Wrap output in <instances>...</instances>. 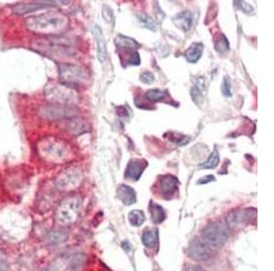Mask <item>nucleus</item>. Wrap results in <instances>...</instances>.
I'll use <instances>...</instances> for the list:
<instances>
[{
	"instance_id": "nucleus-1",
	"label": "nucleus",
	"mask_w": 274,
	"mask_h": 271,
	"mask_svg": "<svg viewBox=\"0 0 274 271\" xmlns=\"http://www.w3.org/2000/svg\"><path fill=\"white\" fill-rule=\"evenodd\" d=\"M29 31L40 35H59L68 27V18L60 11H48L28 17L25 21Z\"/></svg>"
},
{
	"instance_id": "nucleus-2",
	"label": "nucleus",
	"mask_w": 274,
	"mask_h": 271,
	"mask_svg": "<svg viewBox=\"0 0 274 271\" xmlns=\"http://www.w3.org/2000/svg\"><path fill=\"white\" fill-rule=\"evenodd\" d=\"M31 47L42 54L51 58H70L75 56V49L71 41L63 37H50L32 41Z\"/></svg>"
},
{
	"instance_id": "nucleus-3",
	"label": "nucleus",
	"mask_w": 274,
	"mask_h": 271,
	"mask_svg": "<svg viewBox=\"0 0 274 271\" xmlns=\"http://www.w3.org/2000/svg\"><path fill=\"white\" fill-rule=\"evenodd\" d=\"M82 200L77 195L65 197L59 203L55 212V220L62 226L74 224L82 212Z\"/></svg>"
},
{
	"instance_id": "nucleus-4",
	"label": "nucleus",
	"mask_w": 274,
	"mask_h": 271,
	"mask_svg": "<svg viewBox=\"0 0 274 271\" xmlns=\"http://www.w3.org/2000/svg\"><path fill=\"white\" fill-rule=\"evenodd\" d=\"M45 98L51 104L72 106L78 102V93L71 86L65 83L49 82L45 87Z\"/></svg>"
},
{
	"instance_id": "nucleus-5",
	"label": "nucleus",
	"mask_w": 274,
	"mask_h": 271,
	"mask_svg": "<svg viewBox=\"0 0 274 271\" xmlns=\"http://www.w3.org/2000/svg\"><path fill=\"white\" fill-rule=\"evenodd\" d=\"M38 151L45 160L52 163H62L69 156L68 145L54 138L42 140L38 145Z\"/></svg>"
},
{
	"instance_id": "nucleus-6",
	"label": "nucleus",
	"mask_w": 274,
	"mask_h": 271,
	"mask_svg": "<svg viewBox=\"0 0 274 271\" xmlns=\"http://www.w3.org/2000/svg\"><path fill=\"white\" fill-rule=\"evenodd\" d=\"M201 239L212 249L219 248L228 239V229L226 225L220 221L213 222L202 230Z\"/></svg>"
},
{
	"instance_id": "nucleus-7",
	"label": "nucleus",
	"mask_w": 274,
	"mask_h": 271,
	"mask_svg": "<svg viewBox=\"0 0 274 271\" xmlns=\"http://www.w3.org/2000/svg\"><path fill=\"white\" fill-rule=\"evenodd\" d=\"M60 78L63 83L68 85L86 84L90 82V72L87 68L71 64L62 63L59 67Z\"/></svg>"
},
{
	"instance_id": "nucleus-8",
	"label": "nucleus",
	"mask_w": 274,
	"mask_h": 271,
	"mask_svg": "<svg viewBox=\"0 0 274 271\" xmlns=\"http://www.w3.org/2000/svg\"><path fill=\"white\" fill-rule=\"evenodd\" d=\"M82 171L76 167L63 170L55 179L56 187L62 192H70L76 189L82 183Z\"/></svg>"
},
{
	"instance_id": "nucleus-9",
	"label": "nucleus",
	"mask_w": 274,
	"mask_h": 271,
	"mask_svg": "<svg viewBox=\"0 0 274 271\" xmlns=\"http://www.w3.org/2000/svg\"><path fill=\"white\" fill-rule=\"evenodd\" d=\"M257 211L254 208L237 209L229 212L226 217V226L228 229L236 230L244 225L251 224L256 220Z\"/></svg>"
},
{
	"instance_id": "nucleus-10",
	"label": "nucleus",
	"mask_w": 274,
	"mask_h": 271,
	"mask_svg": "<svg viewBox=\"0 0 274 271\" xmlns=\"http://www.w3.org/2000/svg\"><path fill=\"white\" fill-rule=\"evenodd\" d=\"M39 114L42 118L47 120H62V119H71L78 114V112L72 106L60 105V104H49L42 106Z\"/></svg>"
},
{
	"instance_id": "nucleus-11",
	"label": "nucleus",
	"mask_w": 274,
	"mask_h": 271,
	"mask_svg": "<svg viewBox=\"0 0 274 271\" xmlns=\"http://www.w3.org/2000/svg\"><path fill=\"white\" fill-rule=\"evenodd\" d=\"M189 256L199 262H205L212 258L213 249L205 242L199 238L195 237L188 247Z\"/></svg>"
},
{
	"instance_id": "nucleus-12",
	"label": "nucleus",
	"mask_w": 274,
	"mask_h": 271,
	"mask_svg": "<svg viewBox=\"0 0 274 271\" xmlns=\"http://www.w3.org/2000/svg\"><path fill=\"white\" fill-rule=\"evenodd\" d=\"M59 2L56 1H34V2H23L16 4L12 10L15 14L18 15H26L32 13L38 10L55 7Z\"/></svg>"
},
{
	"instance_id": "nucleus-13",
	"label": "nucleus",
	"mask_w": 274,
	"mask_h": 271,
	"mask_svg": "<svg viewBox=\"0 0 274 271\" xmlns=\"http://www.w3.org/2000/svg\"><path fill=\"white\" fill-rule=\"evenodd\" d=\"M159 189L161 195L166 198L170 199L178 191L179 181L178 178L171 175H165L159 177Z\"/></svg>"
},
{
	"instance_id": "nucleus-14",
	"label": "nucleus",
	"mask_w": 274,
	"mask_h": 271,
	"mask_svg": "<svg viewBox=\"0 0 274 271\" xmlns=\"http://www.w3.org/2000/svg\"><path fill=\"white\" fill-rule=\"evenodd\" d=\"M148 163L143 159H134L131 160L127 164L124 172V178L137 181L143 175L144 170L147 167Z\"/></svg>"
},
{
	"instance_id": "nucleus-15",
	"label": "nucleus",
	"mask_w": 274,
	"mask_h": 271,
	"mask_svg": "<svg viewBox=\"0 0 274 271\" xmlns=\"http://www.w3.org/2000/svg\"><path fill=\"white\" fill-rule=\"evenodd\" d=\"M92 34L94 36L97 44V57L100 62H104L107 59V47L101 27L98 25H94L92 27Z\"/></svg>"
},
{
	"instance_id": "nucleus-16",
	"label": "nucleus",
	"mask_w": 274,
	"mask_h": 271,
	"mask_svg": "<svg viewBox=\"0 0 274 271\" xmlns=\"http://www.w3.org/2000/svg\"><path fill=\"white\" fill-rule=\"evenodd\" d=\"M172 21L176 27L179 28L180 30L187 32L190 30L193 23V17L192 13L189 10H184L180 13L177 14Z\"/></svg>"
},
{
	"instance_id": "nucleus-17",
	"label": "nucleus",
	"mask_w": 274,
	"mask_h": 271,
	"mask_svg": "<svg viewBox=\"0 0 274 271\" xmlns=\"http://www.w3.org/2000/svg\"><path fill=\"white\" fill-rule=\"evenodd\" d=\"M117 197L125 205H132L137 202L136 191L129 185L120 184L117 188Z\"/></svg>"
},
{
	"instance_id": "nucleus-18",
	"label": "nucleus",
	"mask_w": 274,
	"mask_h": 271,
	"mask_svg": "<svg viewBox=\"0 0 274 271\" xmlns=\"http://www.w3.org/2000/svg\"><path fill=\"white\" fill-rule=\"evenodd\" d=\"M65 127H66V130L68 131V134L73 135V136L82 135V134L86 133L89 130L88 124L86 122H84L82 119H79V118H76V117L68 119V121L65 123Z\"/></svg>"
},
{
	"instance_id": "nucleus-19",
	"label": "nucleus",
	"mask_w": 274,
	"mask_h": 271,
	"mask_svg": "<svg viewBox=\"0 0 274 271\" xmlns=\"http://www.w3.org/2000/svg\"><path fill=\"white\" fill-rule=\"evenodd\" d=\"M68 237V231L66 228H58L49 231L45 237V241L50 246H58L64 243Z\"/></svg>"
},
{
	"instance_id": "nucleus-20",
	"label": "nucleus",
	"mask_w": 274,
	"mask_h": 271,
	"mask_svg": "<svg viewBox=\"0 0 274 271\" xmlns=\"http://www.w3.org/2000/svg\"><path fill=\"white\" fill-rule=\"evenodd\" d=\"M204 46L202 43L199 42H194L190 45L185 52V57L186 61L191 63H196L199 61L201 56L203 54Z\"/></svg>"
},
{
	"instance_id": "nucleus-21",
	"label": "nucleus",
	"mask_w": 274,
	"mask_h": 271,
	"mask_svg": "<svg viewBox=\"0 0 274 271\" xmlns=\"http://www.w3.org/2000/svg\"><path fill=\"white\" fill-rule=\"evenodd\" d=\"M115 45L117 47H121V48H124V49H137L140 47V44L135 41L134 39H131L129 37H125L123 35H117L115 40Z\"/></svg>"
},
{
	"instance_id": "nucleus-22",
	"label": "nucleus",
	"mask_w": 274,
	"mask_h": 271,
	"mask_svg": "<svg viewBox=\"0 0 274 271\" xmlns=\"http://www.w3.org/2000/svg\"><path fill=\"white\" fill-rule=\"evenodd\" d=\"M151 218L155 224H161L165 219L164 208L158 203H151L149 206Z\"/></svg>"
},
{
	"instance_id": "nucleus-23",
	"label": "nucleus",
	"mask_w": 274,
	"mask_h": 271,
	"mask_svg": "<svg viewBox=\"0 0 274 271\" xmlns=\"http://www.w3.org/2000/svg\"><path fill=\"white\" fill-rule=\"evenodd\" d=\"M214 47L219 53H227L229 50V41L225 35L219 34L215 37Z\"/></svg>"
},
{
	"instance_id": "nucleus-24",
	"label": "nucleus",
	"mask_w": 274,
	"mask_h": 271,
	"mask_svg": "<svg viewBox=\"0 0 274 271\" xmlns=\"http://www.w3.org/2000/svg\"><path fill=\"white\" fill-rule=\"evenodd\" d=\"M142 242L147 248H153L156 247L158 242L157 231L154 229H147L142 234Z\"/></svg>"
},
{
	"instance_id": "nucleus-25",
	"label": "nucleus",
	"mask_w": 274,
	"mask_h": 271,
	"mask_svg": "<svg viewBox=\"0 0 274 271\" xmlns=\"http://www.w3.org/2000/svg\"><path fill=\"white\" fill-rule=\"evenodd\" d=\"M144 96L151 102H164L167 98L166 93L158 89H151L145 92Z\"/></svg>"
},
{
	"instance_id": "nucleus-26",
	"label": "nucleus",
	"mask_w": 274,
	"mask_h": 271,
	"mask_svg": "<svg viewBox=\"0 0 274 271\" xmlns=\"http://www.w3.org/2000/svg\"><path fill=\"white\" fill-rule=\"evenodd\" d=\"M128 220L131 226L139 227L142 225L144 224L145 221V216H144V212L141 210H132L128 214Z\"/></svg>"
},
{
	"instance_id": "nucleus-27",
	"label": "nucleus",
	"mask_w": 274,
	"mask_h": 271,
	"mask_svg": "<svg viewBox=\"0 0 274 271\" xmlns=\"http://www.w3.org/2000/svg\"><path fill=\"white\" fill-rule=\"evenodd\" d=\"M137 18L142 26L150 29L152 31H157V24L149 15L144 12H139L137 13Z\"/></svg>"
},
{
	"instance_id": "nucleus-28",
	"label": "nucleus",
	"mask_w": 274,
	"mask_h": 271,
	"mask_svg": "<svg viewBox=\"0 0 274 271\" xmlns=\"http://www.w3.org/2000/svg\"><path fill=\"white\" fill-rule=\"evenodd\" d=\"M219 163V155L218 150L215 149L212 154L208 157V159L199 165L202 169H214L216 168Z\"/></svg>"
},
{
	"instance_id": "nucleus-29",
	"label": "nucleus",
	"mask_w": 274,
	"mask_h": 271,
	"mask_svg": "<svg viewBox=\"0 0 274 271\" xmlns=\"http://www.w3.org/2000/svg\"><path fill=\"white\" fill-rule=\"evenodd\" d=\"M121 59H122V63L125 67L126 66H138L141 63V59H140L138 52L134 51V50L127 53L126 56L121 57Z\"/></svg>"
},
{
	"instance_id": "nucleus-30",
	"label": "nucleus",
	"mask_w": 274,
	"mask_h": 271,
	"mask_svg": "<svg viewBox=\"0 0 274 271\" xmlns=\"http://www.w3.org/2000/svg\"><path fill=\"white\" fill-rule=\"evenodd\" d=\"M85 261H86V257L83 254H77L69 260L68 269L71 271H77L80 268H82L85 263Z\"/></svg>"
},
{
	"instance_id": "nucleus-31",
	"label": "nucleus",
	"mask_w": 274,
	"mask_h": 271,
	"mask_svg": "<svg viewBox=\"0 0 274 271\" xmlns=\"http://www.w3.org/2000/svg\"><path fill=\"white\" fill-rule=\"evenodd\" d=\"M166 136H169V137H168L169 141L175 142L176 144H178V145L186 144L187 142H189V139H190L188 136H184V135L179 134V133H173V132L166 134Z\"/></svg>"
},
{
	"instance_id": "nucleus-32",
	"label": "nucleus",
	"mask_w": 274,
	"mask_h": 271,
	"mask_svg": "<svg viewBox=\"0 0 274 271\" xmlns=\"http://www.w3.org/2000/svg\"><path fill=\"white\" fill-rule=\"evenodd\" d=\"M221 92L225 97H231L232 96V90H231V82L228 76H225L223 78V82L221 84Z\"/></svg>"
},
{
	"instance_id": "nucleus-33",
	"label": "nucleus",
	"mask_w": 274,
	"mask_h": 271,
	"mask_svg": "<svg viewBox=\"0 0 274 271\" xmlns=\"http://www.w3.org/2000/svg\"><path fill=\"white\" fill-rule=\"evenodd\" d=\"M234 6L237 7L238 9H240V11H242L243 13H253L254 9L252 6H251L250 4H248L247 2H244V1H235Z\"/></svg>"
},
{
	"instance_id": "nucleus-34",
	"label": "nucleus",
	"mask_w": 274,
	"mask_h": 271,
	"mask_svg": "<svg viewBox=\"0 0 274 271\" xmlns=\"http://www.w3.org/2000/svg\"><path fill=\"white\" fill-rule=\"evenodd\" d=\"M190 94H191L193 102H195L196 104H199V103H201L202 101H203V94H202L201 89L198 87V86H194L191 89Z\"/></svg>"
},
{
	"instance_id": "nucleus-35",
	"label": "nucleus",
	"mask_w": 274,
	"mask_h": 271,
	"mask_svg": "<svg viewBox=\"0 0 274 271\" xmlns=\"http://www.w3.org/2000/svg\"><path fill=\"white\" fill-rule=\"evenodd\" d=\"M140 81L144 84H152L155 82V76L150 71H144L140 75Z\"/></svg>"
},
{
	"instance_id": "nucleus-36",
	"label": "nucleus",
	"mask_w": 274,
	"mask_h": 271,
	"mask_svg": "<svg viewBox=\"0 0 274 271\" xmlns=\"http://www.w3.org/2000/svg\"><path fill=\"white\" fill-rule=\"evenodd\" d=\"M0 271H12L7 263V258L1 250H0Z\"/></svg>"
},
{
	"instance_id": "nucleus-37",
	"label": "nucleus",
	"mask_w": 274,
	"mask_h": 271,
	"mask_svg": "<svg viewBox=\"0 0 274 271\" xmlns=\"http://www.w3.org/2000/svg\"><path fill=\"white\" fill-rule=\"evenodd\" d=\"M103 20L107 21V22H111L112 21V18H114L113 16V10L107 7V6H103Z\"/></svg>"
},
{
	"instance_id": "nucleus-38",
	"label": "nucleus",
	"mask_w": 274,
	"mask_h": 271,
	"mask_svg": "<svg viewBox=\"0 0 274 271\" xmlns=\"http://www.w3.org/2000/svg\"><path fill=\"white\" fill-rule=\"evenodd\" d=\"M215 181V177L213 176H206V177H202L201 179H199L198 181V184H206V183H210Z\"/></svg>"
},
{
	"instance_id": "nucleus-39",
	"label": "nucleus",
	"mask_w": 274,
	"mask_h": 271,
	"mask_svg": "<svg viewBox=\"0 0 274 271\" xmlns=\"http://www.w3.org/2000/svg\"><path fill=\"white\" fill-rule=\"evenodd\" d=\"M185 271H205L201 267L199 266H195V265H191V266H188L186 268Z\"/></svg>"
}]
</instances>
